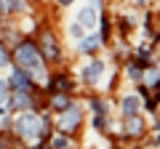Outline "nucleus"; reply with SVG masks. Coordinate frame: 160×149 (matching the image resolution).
Returning a JSON list of instances; mask_svg holds the SVG:
<instances>
[{
    "mask_svg": "<svg viewBox=\"0 0 160 149\" xmlns=\"http://www.w3.org/2000/svg\"><path fill=\"white\" fill-rule=\"evenodd\" d=\"M93 48H99V37L96 35H91V37H86V40L80 43V51H86V53H91Z\"/></svg>",
    "mask_w": 160,
    "mask_h": 149,
    "instance_id": "11",
    "label": "nucleus"
},
{
    "mask_svg": "<svg viewBox=\"0 0 160 149\" xmlns=\"http://www.w3.org/2000/svg\"><path fill=\"white\" fill-rule=\"evenodd\" d=\"M78 24H80L83 29H91L93 24H96V8H93V6L80 8V13H78Z\"/></svg>",
    "mask_w": 160,
    "mask_h": 149,
    "instance_id": "4",
    "label": "nucleus"
},
{
    "mask_svg": "<svg viewBox=\"0 0 160 149\" xmlns=\"http://www.w3.org/2000/svg\"><path fill=\"white\" fill-rule=\"evenodd\" d=\"M158 131H160V123H158Z\"/></svg>",
    "mask_w": 160,
    "mask_h": 149,
    "instance_id": "21",
    "label": "nucleus"
},
{
    "mask_svg": "<svg viewBox=\"0 0 160 149\" xmlns=\"http://www.w3.org/2000/svg\"><path fill=\"white\" fill-rule=\"evenodd\" d=\"M6 96H8V85H6V83H0V109H3V101H6Z\"/></svg>",
    "mask_w": 160,
    "mask_h": 149,
    "instance_id": "14",
    "label": "nucleus"
},
{
    "mask_svg": "<svg viewBox=\"0 0 160 149\" xmlns=\"http://www.w3.org/2000/svg\"><path fill=\"white\" fill-rule=\"evenodd\" d=\"M126 117H128V123H126L128 133H131V136H139V133H142V120L133 117V115H126Z\"/></svg>",
    "mask_w": 160,
    "mask_h": 149,
    "instance_id": "9",
    "label": "nucleus"
},
{
    "mask_svg": "<svg viewBox=\"0 0 160 149\" xmlns=\"http://www.w3.org/2000/svg\"><path fill=\"white\" fill-rule=\"evenodd\" d=\"M69 83H67V77H53V88H59V91H64Z\"/></svg>",
    "mask_w": 160,
    "mask_h": 149,
    "instance_id": "13",
    "label": "nucleus"
},
{
    "mask_svg": "<svg viewBox=\"0 0 160 149\" xmlns=\"http://www.w3.org/2000/svg\"><path fill=\"white\" fill-rule=\"evenodd\" d=\"M64 147H67V141H64V138H62V136H59V138H56V141H53V149H64Z\"/></svg>",
    "mask_w": 160,
    "mask_h": 149,
    "instance_id": "15",
    "label": "nucleus"
},
{
    "mask_svg": "<svg viewBox=\"0 0 160 149\" xmlns=\"http://www.w3.org/2000/svg\"><path fill=\"white\" fill-rule=\"evenodd\" d=\"M78 123H80V112L75 107H69V109H64L62 120H59V128H62V131H72Z\"/></svg>",
    "mask_w": 160,
    "mask_h": 149,
    "instance_id": "3",
    "label": "nucleus"
},
{
    "mask_svg": "<svg viewBox=\"0 0 160 149\" xmlns=\"http://www.w3.org/2000/svg\"><path fill=\"white\" fill-rule=\"evenodd\" d=\"M59 3H64V6H69V3H72V0H59Z\"/></svg>",
    "mask_w": 160,
    "mask_h": 149,
    "instance_id": "19",
    "label": "nucleus"
},
{
    "mask_svg": "<svg viewBox=\"0 0 160 149\" xmlns=\"http://www.w3.org/2000/svg\"><path fill=\"white\" fill-rule=\"evenodd\" d=\"M43 48H46V56L48 59H56L59 56V48H56V40H53V37H51V35H43Z\"/></svg>",
    "mask_w": 160,
    "mask_h": 149,
    "instance_id": "7",
    "label": "nucleus"
},
{
    "mask_svg": "<svg viewBox=\"0 0 160 149\" xmlns=\"http://www.w3.org/2000/svg\"><path fill=\"white\" fill-rule=\"evenodd\" d=\"M147 80H149V83H158V72H155V69H152V72L147 74Z\"/></svg>",
    "mask_w": 160,
    "mask_h": 149,
    "instance_id": "18",
    "label": "nucleus"
},
{
    "mask_svg": "<svg viewBox=\"0 0 160 149\" xmlns=\"http://www.w3.org/2000/svg\"><path fill=\"white\" fill-rule=\"evenodd\" d=\"M91 6H99V0H91Z\"/></svg>",
    "mask_w": 160,
    "mask_h": 149,
    "instance_id": "20",
    "label": "nucleus"
},
{
    "mask_svg": "<svg viewBox=\"0 0 160 149\" xmlns=\"http://www.w3.org/2000/svg\"><path fill=\"white\" fill-rule=\"evenodd\" d=\"M93 109H96L99 115H104V104H102V101H93Z\"/></svg>",
    "mask_w": 160,
    "mask_h": 149,
    "instance_id": "17",
    "label": "nucleus"
},
{
    "mask_svg": "<svg viewBox=\"0 0 160 149\" xmlns=\"http://www.w3.org/2000/svg\"><path fill=\"white\" fill-rule=\"evenodd\" d=\"M13 59H16V64L22 69H40L43 67V59H40L38 48L29 46V43H22V46L16 48V53H13Z\"/></svg>",
    "mask_w": 160,
    "mask_h": 149,
    "instance_id": "2",
    "label": "nucleus"
},
{
    "mask_svg": "<svg viewBox=\"0 0 160 149\" xmlns=\"http://www.w3.org/2000/svg\"><path fill=\"white\" fill-rule=\"evenodd\" d=\"M102 72H104V64L102 61H91L86 69H83V77H86V83H96Z\"/></svg>",
    "mask_w": 160,
    "mask_h": 149,
    "instance_id": "6",
    "label": "nucleus"
},
{
    "mask_svg": "<svg viewBox=\"0 0 160 149\" xmlns=\"http://www.w3.org/2000/svg\"><path fill=\"white\" fill-rule=\"evenodd\" d=\"M53 109H59V112H64V109H69V101L64 96H56L53 99Z\"/></svg>",
    "mask_w": 160,
    "mask_h": 149,
    "instance_id": "12",
    "label": "nucleus"
},
{
    "mask_svg": "<svg viewBox=\"0 0 160 149\" xmlns=\"http://www.w3.org/2000/svg\"><path fill=\"white\" fill-rule=\"evenodd\" d=\"M11 88H16V91H27L29 88V74L24 72V69H16V72L11 74Z\"/></svg>",
    "mask_w": 160,
    "mask_h": 149,
    "instance_id": "5",
    "label": "nucleus"
},
{
    "mask_svg": "<svg viewBox=\"0 0 160 149\" xmlns=\"http://www.w3.org/2000/svg\"><path fill=\"white\" fill-rule=\"evenodd\" d=\"M16 133L22 138H35V136H40V133H46V120H40L38 115L24 112V115L16 117Z\"/></svg>",
    "mask_w": 160,
    "mask_h": 149,
    "instance_id": "1",
    "label": "nucleus"
},
{
    "mask_svg": "<svg viewBox=\"0 0 160 149\" xmlns=\"http://www.w3.org/2000/svg\"><path fill=\"white\" fill-rule=\"evenodd\" d=\"M136 107H139V99L136 96H126V99H123V112H126V115H133Z\"/></svg>",
    "mask_w": 160,
    "mask_h": 149,
    "instance_id": "10",
    "label": "nucleus"
},
{
    "mask_svg": "<svg viewBox=\"0 0 160 149\" xmlns=\"http://www.w3.org/2000/svg\"><path fill=\"white\" fill-rule=\"evenodd\" d=\"M11 104H13V107H16V109H27V107H29V104H32V101H29L27 91H16V96L11 99Z\"/></svg>",
    "mask_w": 160,
    "mask_h": 149,
    "instance_id": "8",
    "label": "nucleus"
},
{
    "mask_svg": "<svg viewBox=\"0 0 160 149\" xmlns=\"http://www.w3.org/2000/svg\"><path fill=\"white\" fill-rule=\"evenodd\" d=\"M69 32H72V35H75V37H78V35H80V32H83V27H80V24H72V27H69Z\"/></svg>",
    "mask_w": 160,
    "mask_h": 149,
    "instance_id": "16",
    "label": "nucleus"
}]
</instances>
